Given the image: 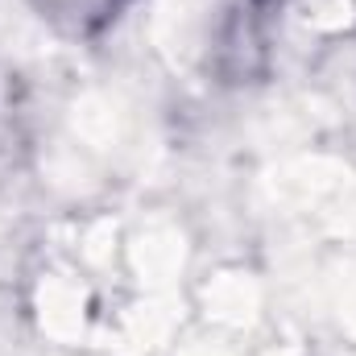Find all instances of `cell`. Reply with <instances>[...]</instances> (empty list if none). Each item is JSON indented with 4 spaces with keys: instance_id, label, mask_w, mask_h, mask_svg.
<instances>
[{
    "instance_id": "1",
    "label": "cell",
    "mask_w": 356,
    "mask_h": 356,
    "mask_svg": "<svg viewBox=\"0 0 356 356\" xmlns=\"http://www.w3.org/2000/svg\"><path fill=\"white\" fill-rule=\"evenodd\" d=\"M120 0H42V8L50 13V17H71V25L83 33L91 25H99V21H108V13L116 8Z\"/></svg>"
}]
</instances>
